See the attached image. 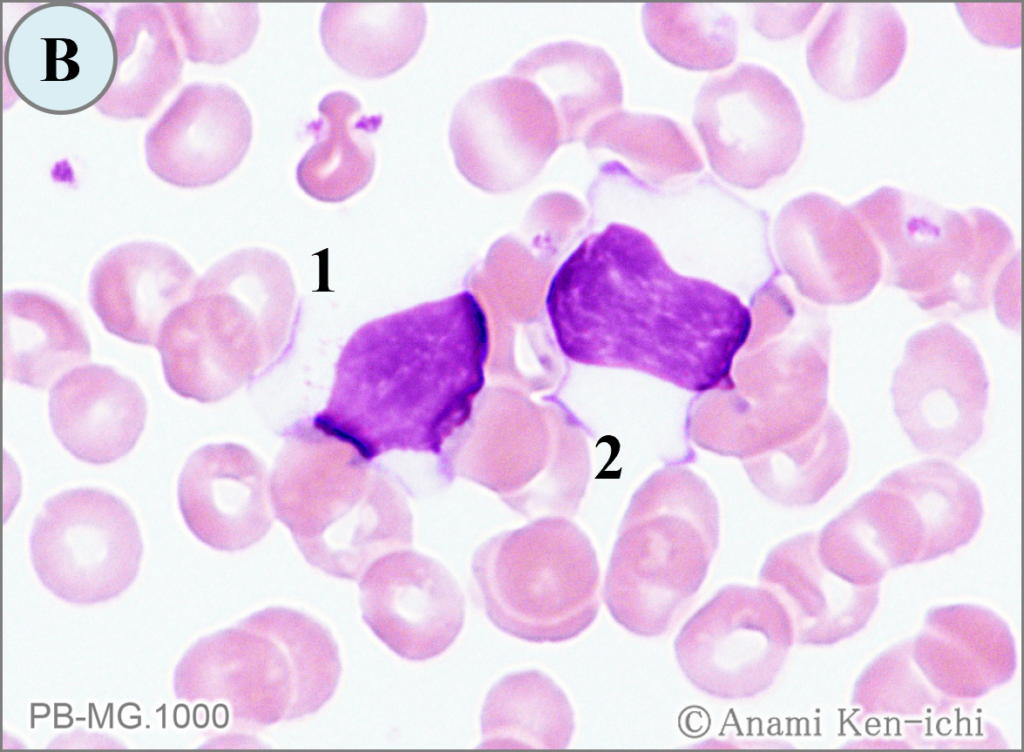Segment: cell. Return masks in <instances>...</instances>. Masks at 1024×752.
Instances as JSON below:
<instances>
[{"label":"cell","mask_w":1024,"mask_h":752,"mask_svg":"<svg viewBox=\"0 0 1024 752\" xmlns=\"http://www.w3.org/2000/svg\"><path fill=\"white\" fill-rule=\"evenodd\" d=\"M545 304L561 351L592 365L633 363L641 353L708 356L726 368L752 326L737 296L678 274L646 234L620 223L574 249Z\"/></svg>","instance_id":"cell-1"},{"label":"cell","mask_w":1024,"mask_h":752,"mask_svg":"<svg viewBox=\"0 0 1024 752\" xmlns=\"http://www.w3.org/2000/svg\"><path fill=\"white\" fill-rule=\"evenodd\" d=\"M850 208L878 245L885 282L918 307L962 315L989 306L1014 250L999 216L978 207L956 211L890 186Z\"/></svg>","instance_id":"cell-2"},{"label":"cell","mask_w":1024,"mask_h":752,"mask_svg":"<svg viewBox=\"0 0 1024 752\" xmlns=\"http://www.w3.org/2000/svg\"><path fill=\"white\" fill-rule=\"evenodd\" d=\"M202 697L228 704L236 721L263 728L318 712L342 672L330 630L303 611L271 606L200 646Z\"/></svg>","instance_id":"cell-3"},{"label":"cell","mask_w":1024,"mask_h":752,"mask_svg":"<svg viewBox=\"0 0 1024 752\" xmlns=\"http://www.w3.org/2000/svg\"><path fill=\"white\" fill-rule=\"evenodd\" d=\"M473 574L491 623L524 641L571 640L599 611L596 560L573 530L540 528L501 537L476 555Z\"/></svg>","instance_id":"cell-4"},{"label":"cell","mask_w":1024,"mask_h":752,"mask_svg":"<svg viewBox=\"0 0 1024 752\" xmlns=\"http://www.w3.org/2000/svg\"><path fill=\"white\" fill-rule=\"evenodd\" d=\"M387 412L439 416L465 411L481 390L489 350L487 316L470 291L382 319Z\"/></svg>","instance_id":"cell-5"},{"label":"cell","mask_w":1024,"mask_h":752,"mask_svg":"<svg viewBox=\"0 0 1024 752\" xmlns=\"http://www.w3.org/2000/svg\"><path fill=\"white\" fill-rule=\"evenodd\" d=\"M692 121L712 170L745 188L786 173L804 139L794 94L774 72L754 63L707 79L695 96Z\"/></svg>","instance_id":"cell-6"},{"label":"cell","mask_w":1024,"mask_h":752,"mask_svg":"<svg viewBox=\"0 0 1024 752\" xmlns=\"http://www.w3.org/2000/svg\"><path fill=\"white\" fill-rule=\"evenodd\" d=\"M793 641V622L765 587L728 585L682 626L676 661L691 684L721 699H745L776 680Z\"/></svg>","instance_id":"cell-7"},{"label":"cell","mask_w":1024,"mask_h":752,"mask_svg":"<svg viewBox=\"0 0 1024 752\" xmlns=\"http://www.w3.org/2000/svg\"><path fill=\"white\" fill-rule=\"evenodd\" d=\"M890 393L903 431L923 453L958 458L983 434L986 369L972 340L952 324L909 337Z\"/></svg>","instance_id":"cell-8"},{"label":"cell","mask_w":1024,"mask_h":752,"mask_svg":"<svg viewBox=\"0 0 1024 752\" xmlns=\"http://www.w3.org/2000/svg\"><path fill=\"white\" fill-rule=\"evenodd\" d=\"M448 138L458 170L491 190L527 182L561 144L552 103L536 84L515 75L471 87L454 107Z\"/></svg>","instance_id":"cell-9"},{"label":"cell","mask_w":1024,"mask_h":752,"mask_svg":"<svg viewBox=\"0 0 1024 752\" xmlns=\"http://www.w3.org/2000/svg\"><path fill=\"white\" fill-rule=\"evenodd\" d=\"M362 619L399 657L426 661L456 641L465 598L439 563L411 551L377 558L359 578Z\"/></svg>","instance_id":"cell-10"},{"label":"cell","mask_w":1024,"mask_h":752,"mask_svg":"<svg viewBox=\"0 0 1024 752\" xmlns=\"http://www.w3.org/2000/svg\"><path fill=\"white\" fill-rule=\"evenodd\" d=\"M31 553L44 579L58 583H124L139 567L142 542L128 505L96 488L48 499L31 533Z\"/></svg>","instance_id":"cell-11"},{"label":"cell","mask_w":1024,"mask_h":752,"mask_svg":"<svg viewBox=\"0 0 1024 752\" xmlns=\"http://www.w3.org/2000/svg\"><path fill=\"white\" fill-rule=\"evenodd\" d=\"M708 541L683 528L626 533L603 589L612 618L638 636L665 633L703 583L711 556Z\"/></svg>","instance_id":"cell-12"},{"label":"cell","mask_w":1024,"mask_h":752,"mask_svg":"<svg viewBox=\"0 0 1024 752\" xmlns=\"http://www.w3.org/2000/svg\"><path fill=\"white\" fill-rule=\"evenodd\" d=\"M252 134V115L238 92L225 84H190L146 134L147 163L171 185H212L242 162Z\"/></svg>","instance_id":"cell-13"},{"label":"cell","mask_w":1024,"mask_h":752,"mask_svg":"<svg viewBox=\"0 0 1024 752\" xmlns=\"http://www.w3.org/2000/svg\"><path fill=\"white\" fill-rule=\"evenodd\" d=\"M780 226L794 248L803 292L823 305H850L866 298L882 274V258L869 230L850 208L819 193L788 204Z\"/></svg>","instance_id":"cell-14"},{"label":"cell","mask_w":1024,"mask_h":752,"mask_svg":"<svg viewBox=\"0 0 1024 752\" xmlns=\"http://www.w3.org/2000/svg\"><path fill=\"white\" fill-rule=\"evenodd\" d=\"M197 281L190 264L173 248L133 241L111 249L95 264L89 300L108 332L156 346L165 321L191 297Z\"/></svg>","instance_id":"cell-15"},{"label":"cell","mask_w":1024,"mask_h":752,"mask_svg":"<svg viewBox=\"0 0 1024 752\" xmlns=\"http://www.w3.org/2000/svg\"><path fill=\"white\" fill-rule=\"evenodd\" d=\"M907 29L887 3L836 4L810 39L806 63L815 83L844 101L872 96L899 70Z\"/></svg>","instance_id":"cell-16"},{"label":"cell","mask_w":1024,"mask_h":752,"mask_svg":"<svg viewBox=\"0 0 1024 752\" xmlns=\"http://www.w3.org/2000/svg\"><path fill=\"white\" fill-rule=\"evenodd\" d=\"M146 417L141 388L110 366L76 367L50 390L53 432L66 450L86 463L103 465L127 455L141 436Z\"/></svg>","instance_id":"cell-17"},{"label":"cell","mask_w":1024,"mask_h":752,"mask_svg":"<svg viewBox=\"0 0 1024 752\" xmlns=\"http://www.w3.org/2000/svg\"><path fill=\"white\" fill-rule=\"evenodd\" d=\"M156 347L167 384L184 398L215 402L239 383L235 310L213 293L195 288L165 321Z\"/></svg>","instance_id":"cell-18"},{"label":"cell","mask_w":1024,"mask_h":752,"mask_svg":"<svg viewBox=\"0 0 1024 752\" xmlns=\"http://www.w3.org/2000/svg\"><path fill=\"white\" fill-rule=\"evenodd\" d=\"M246 461L236 445H205L189 456L178 479V503L187 526L218 550L245 549L271 525L262 506L248 504Z\"/></svg>","instance_id":"cell-19"},{"label":"cell","mask_w":1024,"mask_h":752,"mask_svg":"<svg viewBox=\"0 0 1024 752\" xmlns=\"http://www.w3.org/2000/svg\"><path fill=\"white\" fill-rule=\"evenodd\" d=\"M511 75L536 84L552 103L561 144L583 139L591 126L623 101L620 72L601 47L559 41L537 47L515 62Z\"/></svg>","instance_id":"cell-20"},{"label":"cell","mask_w":1024,"mask_h":752,"mask_svg":"<svg viewBox=\"0 0 1024 752\" xmlns=\"http://www.w3.org/2000/svg\"><path fill=\"white\" fill-rule=\"evenodd\" d=\"M90 354L82 324L62 303L36 291L4 293V378L45 389Z\"/></svg>","instance_id":"cell-21"},{"label":"cell","mask_w":1024,"mask_h":752,"mask_svg":"<svg viewBox=\"0 0 1024 752\" xmlns=\"http://www.w3.org/2000/svg\"><path fill=\"white\" fill-rule=\"evenodd\" d=\"M419 3H328L319 24L327 55L367 79L391 75L417 53L426 31Z\"/></svg>","instance_id":"cell-22"},{"label":"cell","mask_w":1024,"mask_h":752,"mask_svg":"<svg viewBox=\"0 0 1024 752\" xmlns=\"http://www.w3.org/2000/svg\"><path fill=\"white\" fill-rule=\"evenodd\" d=\"M318 111L320 117L307 125L315 142L297 165V181L317 200L340 202L371 180L376 164L372 135L383 116L366 115L360 101L345 91L325 95Z\"/></svg>","instance_id":"cell-23"},{"label":"cell","mask_w":1024,"mask_h":752,"mask_svg":"<svg viewBox=\"0 0 1024 752\" xmlns=\"http://www.w3.org/2000/svg\"><path fill=\"white\" fill-rule=\"evenodd\" d=\"M151 4L118 12L115 63L108 88L96 107L122 118L149 115L179 81L182 62L165 14Z\"/></svg>","instance_id":"cell-24"},{"label":"cell","mask_w":1024,"mask_h":752,"mask_svg":"<svg viewBox=\"0 0 1024 752\" xmlns=\"http://www.w3.org/2000/svg\"><path fill=\"white\" fill-rule=\"evenodd\" d=\"M574 712L562 688L536 670L506 674L488 691L480 713L481 748H566Z\"/></svg>","instance_id":"cell-25"},{"label":"cell","mask_w":1024,"mask_h":752,"mask_svg":"<svg viewBox=\"0 0 1024 752\" xmlns=\"http://www.w3.org/2000/svg\"><path fill=\"white\" fill-rule=\"evenodd\" d=\"M641 24L651 48L674 66L713 71L736 58L737 22L716 5L647 3L642 8Z\"/></svg>","instance_id":"cell-26"},{"label":"cell","mask_w":1024,"mask_h":752,"mask_svg":"<svg viewBox=\"0 0 1024 752\" xmlns=\"http://www.w3.org/2000/svg\"><path fill=\"white\" fill-rule=\"evenodd\" d=\"M588 149L606 148L659 179L697 173L703 161L674 120L657 114L615 110L594 123L583 137Z\"/></svg>","instance_id":"cell-27"},{"label":"cell","mask_w":1024,"mask_h":752,"mask_svg":"<svg viewBox=\"0 0 1024 752\" xmlns=\"http://www.w3.org/2000/svg\"><path fill=\"white\" fill-rule=\"evenodd\" d=\"M187 57L196 63H228L252 45L260 24L255 3L169 4Z\"/></svg>","instance_id":"cell-28"},{"label":"cell","mask_w":1024,"mask_h":752,"mask_svg":"<svg viewBox=\"0 0 1024 752\" xmlns=\"http://www.w3.org/2000/svg\"><path fill=\"white\" fill-rule=\"evenodd\" d=\"M1020 7V3L958 4L957 10L978 41L1014 48L1020 44Z\"/></svg>","instance_id":"cell-29"},{"label":"cell","mask_w":1024,"mask_h":752,"mask_svg":"<svg viewBox=\"0 0 1024 752\" xmlns=\"http://www.w3.org/2000/svg\"><path fill=\"white\" fill-rule=\"evenodd\" d=\"M821 4H761L753 12L754 29L766 38L782 40L801 33Z\"/></svg>","instance_id":"cell-30"}]
</instances>
